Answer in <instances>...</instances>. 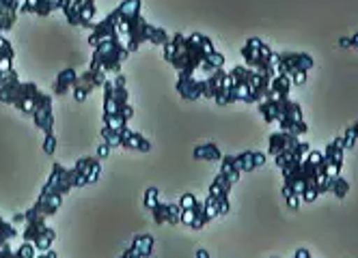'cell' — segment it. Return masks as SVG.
Masks as SVG:
<instances>
[{"mask_svg":"<svg viewBox=\"0 0 358 258\" xmlns=\"http://www.w3.org/2000/svg\"><path fill=\"white\" fill-rule=\"evenodd\" d=\"M224 160L231 164V168L238 170L240 174L257 170V164H255V151H244L238 155H224Z\"/></svg>","mask_w":358,"mask_h":258,"instance_id":"obj_22","label":"cell"},{"mask_svg":"<svg viewBox=\"0 0 358 258\" xmlns=\"http://www.w3.org/2000/svg\"><path fill=\"white\" fill-rule=\"evenodd\" d=\"M17 235H20V232H17V228L11 222H7L5 218H0V248L7 245Z\"/></svg>","mask_w":358,"mask_h":258,"instance_id":"obj_29","label":"cell"},{"mask_svg":"<svg viewBox=\"0 0 358 258\" xmlns=\"http://www.w3.org/2000/svg\"><path fill=\"white\" fill-rule=\"evenodd\" d=\"M196 258H210V254L206 250H196Z\"/></svg>","mask_w":358,"mask_h":258,"instance_id":"obj_47","label":"cell"},{"mask_svg":"<svg viewBox=\"0 0 358 258\" xmlns=\"http://www.w3.org/2000/svg\"><path fill=\"white\" fill-rule=\"evenodd\" d=\"M99 172H101V164L97 162V164L93 166V170L89 172V179H87V185H93V183H95V181L99 179Z\"/></svg>","mask_w":358,"mask_h":258,"instance_id":"obj_38","label":"cell"},{"mask_svg":"<svg viewBox=\"0 0 358 258\" xmlns=\"http://www.w3.org/2000/svg\"><path fill=\"white\" fill-rule=\"evenodd\" d=\"M348 192H350V183H348V181H345L341 174L328 181V190H326V194H332L335 198H345Z\"/></svg>","mask_w":358,"mask_h":258,"instance_id":"obj_28","label":"cell"},{"mask_svg":"<svg viewBox=\"0 0 358 258\" xmlns=\"http://www.w3.org/2000/svg\"><path fill=\"white\" fill-rule=\"evenodd\" d=\"M108 15L113 17L115 26H117V33H119L121 41L125 43V47L130 50V54L136 52L143 43H153V45L164 47L171 41L164 29L153 26L145 20L141 0H125V3H121Z\"/></svg>","mask_w":358,"mask_h":258,"instance_id":"obj_4","label":"cell"},{"mask_svg":"<svg viewBox=\"0 0 358 258\" xmlns=\"http://www.w3.org/2000/svg\"><path fill=\"white\" fill-rule=\"evenodd\" d=\"M37 258H59V256H57V252L48 250V252H39V254H37Z\"/></svg>","mask_w":358,"mask_h":258,"instance_id":"obj_44","label":"cell"},{"mask_svg":"<svg viewBox=\"0 0 358 258\" xmlns=\"http://www.w3.org/2000/svg\"><path fill=\"white\" fill-rule=\"evenodd\" d=\"M59 7L71 26H85V29L95 26V0H59Z\"/></svg>","mask_w":358,"mask_h":258,"instance_id":"obj_13","label":"cell"},{"mask_svg":"<svg viewBox=\"0 0 358 258\" xmlns=\"http://www.w3.org/2000/svg\"><path fill=\"white\" fill-rule=\"evenodd\" d=\"M43 91L35 82H27L17 75L15 69H9L0 73V101L9 103L17 112L33 116V110L37 106Z\"/></svg>","mask_w":358,"mask_h":258,"instance_id":"obj_7","label":"cell"},{"mask_svg":"<svg viewBox=\"0 0 358 258\" xmlns=\"http://www.w3.org/2000/svg\"><path fill=\"white\" fill-rule=\"evenodd\" d=\"M22 0H0V31H11L17 22Z\"/></svg>","mask_w":358,"mask_h":258,"instance_id":"obj_17","label":"cell"},{"mask_svg":"<svg viewBox=\"0 0 358 258\" xmlns=\"http://www.w3.org/2000/svg\"><path fill=\"white\" fill-rule=\"evenodd\" d=\"M255 164H257V168H262L266 164V153H255Z\"/></svg>","mask_w":358,"mask_h":258,"instance_id":"obj_42","label":"cell"},{"mask_svg":"<svg viewBox=\"0 0 358 258\" xmlns=\"http://www.w3.org/2000/svg\"><path fill=\"white\" fill-rule=\"evenodd\" d=\"M270 73H259L246 65L234 67L227 73L222 91L216 99L218 106H229V103H259L262 99H266L268 91H270V82H272Z\"/></svg>","mask_w":358,"mask_h":258,"instance_id":"obj_5","label":"cell"},{"mask_svg":"<svg viewBox=\"0 0 358 258\" xmlns=\"http://www.w3.org/2000/svg\"><path fill=\"white\" fill-rule=\"evenodd\" d=\"M63 204V196H55V194H39L37 202L33 204V209L45 218H52Z\"/></svg>","mask_w":358,"mask_h":258,"instance_id":"obj_21","label":"cell"},{"mask_svg":"<svg viewBox=\"0 0 358 258\" xmlns=\"http://www.w3.org/2000/svg\"><path fill=\"white\" fill-rule=\"evenodd\" d=\"M287 204H289V209H298V204H300V196L292 194V196L287 198Z\"/></svg>","mask_w":358,"mask_h":258,"instance_id":"obj_41","label":"cell"},{"mask_svg":"<svg viewBox=\"0 0 358 258\" xmlns=\"http://www.w3.org/2000/svg\"><path fill=\"white\" fill-rule=\"evenodd\" d=\"M52 103L55 99L50 97V95H41L39 101H37V106L33 110V123L41 129L43 134H52V129H55V112H52Z\"/></svg>","mask_w":358,"mask_h":258,"instance_id":"obj_14","label":"cell"},{"mask_svg":"<svg viewBox=\"0 0 358 258\" xmlns=\"http://www.w3.org/2000/svg\"><path fill=\"white\" fill-rule=\"evenodd\" d=\"M289 91H292V80H289V77L276 73V75L272 77L270 91H268L266 97H272V95H289Z\"/></svg>","mask_w":358,"mask_h":258,"instance_id":"obj_26","label":"cell"},{"mask_svg":"<svg viewBox=\"0 0 358 258\" xmlns=\"http://www.w3.org/2000/svg\"><path fill=\"white\" fill-rule=\"evenodd\" d=\"M89 45L93 47V59H91V71L99 77L101 82L110 80V73L119 75L123 61L130 56V50L121 41L117 26L110 15H106L99 24L93 26V33L89 37Z\"/></svg>","mask_w":358,"mask_h":258,"instance_id":"obj_3","label":"cell"},{"mask_svg":"<svg viewBox=\"0 0 358 258\" xmlns=\"http://www.w3.org/2000/svg\"><path fill=\"white\" fill-rule=\"evenodd\" d=\"M141 258H147L153 252V237L151 235H136L132 245H130Z\"/></svg>","mask_w":358,"mask_h":258,"instance_id":"obj_27","label":"cell"},{"mask_svg":"<svg viewBox=\"0 0 358 258\" xmlns=\"http://www.w3.org/2000/svg\"><path fill=\"white\" fill-rule=\"evenodd\" d=\"M99 86H104V82H101L99 77L89 69L87 73H83V75H80L78 84H76V89L71 91V93H73V99H76V101H85V99H87V95H89L91 91L99 89Z\"/></svg>","mask_w":358,"mask_h":258,"instance_id":"obj_19","label":"cell"},{"mask_svg":"<svg viewBox=\"0 0 358 258\" xmlns=\"http://www.w3.org/2000/svg\"><path fill=\"white\" fill-rule=\"evenodd\" d=\"M11 224L15 228L20 226L17 232L22 235V239L27 243H31L37 252H48L50 248H52V243L57 241V232H55V228L48 226V218L37 213L33 206L24 213H15Z\"/></svg>","mask_w":358,"mask_h":258,"instance_id":"obj_10","label":"cell"},{"mask_svg":"<svg viewBox=\"0 0 358 258\" xmlns=\"http://www.w3.org/2000/svg\"><path fill=\"white\" fill-rule=\"evenodd\" d=\"M194 204H196V196H192V194H184L182 198H179V206H182V211L192 209Z\"/></svg>","mask_w":358,"mask_h":258,"instance_id":"obj_37","label":"cell"},{"mask_svg":"<svg viewBox=\"0 0 358 258\" xmlns=\"http://www.w3.org/2000/svg\"><path fill=\"white\" fill-rule=\"evenodd\" d=\"M162 198H160V192L156 190V188H149L147 192H145V209H153V206H156L158 202H160Z\"/></svg>","mask_w":358,"mask_h":258,"instance_id":"obj_34","label":"cell"},{"mask_svg":"<svg viewBox=\"0 0 358 258\" xmlns=\"http://www.w3.org/2000/svg\"><path fill=\"white\" fill-rule=\"evenodd\" d=\"M203 202H206V215H208V220H210V222L216 220V218L220 215V202H218L214 196H208Z\"/></svg>","mask_w":358,"mask_h":258,"instance_id":"obj_31","label":"cell"},{"mask_svg":"<svg viewBox=\"0 0 358 258\" xmlns=\"http://www.w3.org/2000/svg\"><path fill=\"white\" fill-rule=\"evenodd\" d=\"M328 181V160L324 151L311 149L304 160L283 168V198L296 194L306 202H313L317 196L326 194Z\"/></svg>","mask_w":358,"mask_h":258,"instance_id":"obj_2","label":"cell"},{"mask_svg":"<svg viewBox=\"0 0 358 258\" xmlns=\"http://www.w3.org/2000/svg\"><path fill=\"white\" fill-rule=\"evenodd\" d=\"M121 146L123 149H130V151H141V153H147L151 149L149 140L138 134V132H132L130 127H125L123 129V134H121Z\"/></svg>","mask_w":358,"mask_h":258,"instance_id":"obj_23","label":"cell"},{"mask_svg":"<svg viewBox=\"0 0 358 258\" xmlns=\"http://www.w3.org/2000/svg\"><path fill=\"white\" fill-rule=\"evenodd\" d=\"M104 127L108 129H123L127 121L134 116L130 106V91H127L125 77L119 73L104 82Z\"/></svg>","mask_w":358,"mask_h":258,"instance_id":"obj_8","label":"cell"},{"mask_svg":"<svg viewBox=\"0 0 358 258\" xmlns=\"http://www.w3.org/2000/svg\"><path fill=\"white\" fill-rule=\"evenodd\" d=\"M352 45H354V47H358V33H356V35L352 37Z\"/></svg>","mask_w":358,"mask_h":258,"instance_id":"obj_48","label":"cell"},{"mask_svg":"<svg viewBox=\"0 0 358 258\" xmlns=\"http://www.w3.org/2000/svg\"><path fill=\"white\" fill-rule=\"evenodd\" d=\"M37 250L31 245V243H27V241H22V245L15 250V258H37Z\"/></svg>","mask_w":358,"mask_h":258,"instance_id":"obj_35","label":"cell"},{"mask_svg":"<svg viewBox=\"0 0 358 258\" xmlns=\"http://www.w3.org/2000/svg\"><path fill=\"white\" fill-rule=\"evenodd\" d=\"M339 47H354V45H352V39H341V41H339Z\"/></svg>","mask_w":358,"mask_h":258,"instance_id":"obj_46","label":"cell"},{"mask_svg":"<svg viewBox=\"0 0 358 258\" xmlns=\"http://www.w3.org/2000/svg\"><path fill=\"white\" fill-rule=\"evenodd\" d=\"M99 160H93V158H83L76 162L73 168H65L61 164H55L52 166V172H50L45 185L41 190V194H55V196H67L71 190L76 188H85L87 185V179H89V172L93 170V166L97 164Z\"/></svg>","mask_w":358,"mask_h":258,"instance_id":"obj_9","label":"cell"},{"mask_svg":"<svg viewBox=\"0 0 358 258\" xmlns=\"http://www.w3.org/2000/svg\"><path fill=\"white\" fill-rule=\"evenodd\" d=\"M311 153V144H306V142H300V144H296L294 149H289V151H285V153H280V155H276V166L283 170V168H287L289 164H294V162H298V160H304L306 155Z\"/></svg>","mask_w":358,"mask_h":258,"instance_id":"obj_20","label":"cell"},{"mask_svg":"<svg viewBox=\"0 0 358 258\" xmlns=\"http://www.w3.org/2000/svg\"><path fill=\"white\" fill-rule=\"evenodd\" d=\"M59 7V0H22L20 13H35L41 17H48L50 13H55Z\"/></svg>","mask_w":358,"mask_h":258,"instance_id":"obj_18","label":"cell"},{"mask_svg":"<svg viewBox=\"0 0 358 258\" xmlns=\"http://www.w3.org/2000/svg\"><path fill=\"white\" fill-rule=\"evenodd\" d=\"M156 224H182V206L179 202H158L151 209Z\"/></svg>","mask_w":358,"mask_h":258,"instance_id":"obj_15","label":"cell"},{"mask_svg":"<svg viewBox=\"0 0 358 258\" xmlns=\"http://www.w3.org/2000/svg\"><path fill=\"white\" fill-rule=\"evenodd\" d=\"M0 258H15V250L9 243L3 245V248H0Z\"/></svg>","mask_w":358,"mask_h":258,"instance_id":"obj_39","label":"cell"},{"mask_svg":"<svg viewBox=\"0 0 358 258\" xmlns=\"http://www.w3.org/2000/svg\"><path fill=\"white\" fill-rule=\"evenodd\" d=\"M194 160H201V162H218L222 160V153L216 144L208 142V144H201L194 149Z\"/></svg>","mask_w":358,"mask_h":258,"instance_id":"obj_25","label":"cell"},{"mask_svg":"<svg viewBox=\"0 0 358 258\" xmlns=\"http://www.w3.org/2000/svg\"><path fill=\"white\" fill-rule=\"evenodd\" d=\"M259 112L266 119V123L276 125L278 132H287L300 138V134L309 132L304 123L300 103L294 101L289 95H272L259 101Z\"/></svg>","mask_w":358,"mask_h":258,"instance_id":"obj_6","label":"cell"},{"mask_svg":"<svg viewBox=\"0 0 358 258\" xmlns=\"http://www.w3.org/2000/svg\"><path fill=\"white\" fill-rule=\"evenodd\" d=\"M78 80H80V75L76 73V69H71V67L63 69V71L57 75V82H55V95H65V93L73 91V89H76V84H78Z\"/></svg>","mask_w":358,"mask_h":258,"instance_id":"obj_24","label":"cell"},{"mask_svg":"<svg viewBox=\"0 0 358 258\" xmlns=\"http://www.w3.org/2000/svg\"><path fill=\"white\" fill-rule=\"evenodd\" d=\"M108 155H110V146L104 142V144H99V149H97V158L99 160H104V158H108Z\"/></svg>","mask_w":358,"mask_h":258,"instance_id":"obj_40","label":"cell"},{"mask_svg":"<svg viewBox=\"0 0 358 258\" xmlns=\"http://www.w3.org/2000/svg\"><path fill=\"white\" fill-rule=\"evenodd\" d=\"M294 258H311V254H309V250H304V248H300L296 254H294Z\"/></svg>","mask_w":358,"mask_h":258,"instance_id":"obj_45","label":"cell"},{"mask_svg":"<svg viewBox=\"0 0 358 258\" xmlns=\"http://www.w3.org/2000/svg\"><path fill=\"white\" fill-rule=\"evenodd\" d=\"M164 59L177 71V93L186 101L199 97L218 99L224 84V56L216 52L210 37L192 33V35H175L164 45Z\"/></svg>","mask_w":358,"mask_h":258,"instance_id":"obj_1","label":"cell"},{"mask_svg":"<svg viewBox=\"0 0 358 258\" xmlns=\"http://www.w3.org/2000/svg\"><path fill=\"white\" fill-rule=\"evenodd\" d=\"M43 153L45 155H52L55 153V149H57V136L55 134H45V140H43Z\"/></svg>","mask_w":358,"mask_h":258,"instance_id":"obj_36","label":"cell"},{"mask_svg":"<svg viewBox=\"0 0 358 258\" xmlns=\"http://www.w3.org/2000/svg\"><path fill=\"white\" fill-rule=\"evenodd\" d=\"M208 222H210V220H208V215H206V202H203V200H196V204H194V222H192L190 228L201 230Z\"/></svg>","mask_w":358,"mask_h":258,"instance_id":"obj_30","label":"cell"},{"mask_svg":"<svg viewBox=\"0 0 358 258\" xmlns=\"http://www.w3.org/2000/svg\"><path fill=\"white\" fill-rule=\"evenodd\" d=\"M242 56L246 61V67L259 71V73L276 75L278 54H276V52H272L262 39H248L246 45L242 47Z\"/></svg>","mask_w":358,"mask_h":258,"instance_id":"obj_11","label":"cell"},{"mask_svg":"<svg viewBox=\"0 0 358 258\" xmlns=\"http://www.w3.org/2000/svg\"><path fill=\"white\" fill-rule=\"evenodd\" d=\"M296 144H300V138L294 136V134H287V132H274L270 134L268 138V153L272 155V158H276V155L285 153L289 149H294Z\"/></svg>","mask_w":358,"mask_h":258,"instance_id":"obj_16","label":"cell"},{"mask_svg":"<svg viewBox=\"0 0 358 258\" xmlns=\"http://www.w3.org/2000/svg\"><path fill=\"white\" fill-rule=\"evenodd\" d=\"M341 138H343V149H345V151L354 149V144H356V140H358V121L348 129L345 136H341Z\"/></svg>","mask_w":358,"mask_h":258,"instance_id":"obj_33","label":"cell"},{"mask_svg":"<svg viewBox=\"0 0 358 258\" xmlns=\"http://www.w3.org/2000/svg\"><path fill=\"white\" fill-rule=\"evenodd\" d=\"M119 258H141V256H138V254H136V252H134L132 248H127V250H125V252H123V254H121Z\"/></svg>","mask_w":358,"mask_h":258,"instance_id":"obj_43","label":"cell"},{"mask_svg":"<svg viewBox=\"0 0 358 258\" xmlns=\"http://www.w3.org/2000/svg\"><path fill=\"white\" fill-rule=\"evenodd\" d=\"M313 69V59L304 52H283L278 54L276 73L285 75L292 80V84H304L306 73Z\"/></svg>","mask_w":358,"mask_h":258,"instance_id":"obj_12","label":"cell"},{"mask_svg":"<svg viewBox=\"0 0 358 258\" xmlns=\"http://www.w3.org/2000/svg\"><path fill=\"white\" fill-rule=\"evenodd\" d=\"M15 52H13V45L3 37V31H0V63L3 61H13Z\"/></svg>","mask_w":358,"mask_h":258,"instance_id":"obj_32","label":"cell"}]
</instances>
